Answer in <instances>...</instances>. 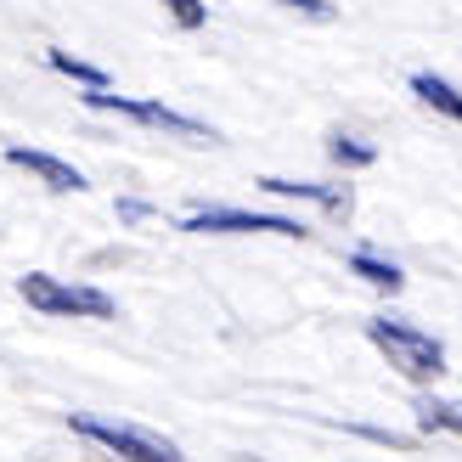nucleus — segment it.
<instances>
[{
  "mask_svg": "<svg viewBox=\"0 0 462 462\" xmlns=\"http://www.w3.org/2000/svg\"><path fill=\"white\" fill-rule=\"evenodd\" d=\"M350 265H356V276H366L373 288H389V293L401 288V271H395V265H383V260H373V254H356Z\"/></svg>",
  "mask_w": 462,
  "mask_h": 462,
  "instance_id": "1a4fd4ad",
  "label": "nucleus"
},
{
  "mask_svg": "<svg viewBox=\"0 0 462 462\" xmlns=\"http://www.w3.org/2000/svg\"><path fill=\"white\" fill-rule=\"evenodd\" d=\"M333 158H350V164H373V147H361V142H333Z\"/></svg>",
  "mask_w": 462,
  "mask_h": 462,
  "instance_id": "ddd939ff",
  "label": "nucleus"
},
{
  "mask_svg": "<svg viewBox=\"0 0 462 462\" xmlns=\"http://www.w3.org/2000/svg\"><path fill=\"white\" fill-rule=\"evenodd\" d=\"M17 170H29V175H40L51 192H85V175L74 170V164H62V158H51V152H34V147H12L6 152Z\"/></svg>",
  "mask_w": 462,
  "mask_h": 462,
  "instance_id": "423d86ee",
  "label": "nucleus"
},
{
  "mask_svg": "<svg viewBox=\"0 0 462 462\" xmlns=\"http://www.w3.org/2000/svg\"><path fill=\"white\" fill-rule=\"evenodd\" d=\"M51 68H57V74H68V79H79V85H90V90H107V74H102V68H90V62H79V57H68V51H51Z\"/></svg>",
  "mask_w": 462,
  "mask_h": 462,
  "instance_id": "6e6552de",
  "label": "nucleus"
},
{
  "mask_svg": "<svg viewBox=\"0 0 462 462\" xmlns=\"http://www.w3.org/2000/svg\"><path fill=\"white\" fill-rule=\"evenodd\" d=\"M187 231H271V237H305V226L288 215H248V209H209L192 215Z\"/></svg>",
  "mask_w": 462,
  "mask_h": 462,
  "instance_id": "39448f33",
  "label": "nucleus"
},
{
  "mask_svg": "<svg viewBox=\"0 0 462 462\" xmlns=\"http://www.w3.org/2000/svg\"><path fill=\"white\" fill-rule=\"evenodd\" d=\"M74 429H79V434H90V440H97V446L119 451V457H130V462H180V451H175L170 440H158V434H147V429H125V423H97V418H74Z\"/></svg>",
  "mask_w": 462,
  "mask_h": 462,
  "instance_id": "7ed1b4c3",
  "label": "nucleus"
},
{
  "mask_svg": "<svg viewBox=\"0 0 462 462\" xmlns=\"http://www.w3.org/2000/svg\"><path fill=\"white\" fill-rule=\"evenodd\" d=\"M411 90H418L434 113H446V119L462 125V90H457V85H446L440 74H411Z\"/></svg>",
  "mask_w": 462,
  "mask_h": 462,
  "instance_id": "0eeeda50",
  "label": "nucleus"
},
{
  "mask_svg": "<svg viewBox=\"0 0 462 462\" xmlns=\"http://www.w3.org/2000/svg\"><path fill=\"white\" fill-rule=\"evenodd\" d=\"M366 338H373L378 350L389 356V366H395V373L418 378V383L446 373V350H440L429 333H418L411 321H389V316H378V321H366Z\"/></svg>",
  "mask_w": 462,
  "mask_h": 462,
  "instance_id": "f257e3e1",
  "label": "nucleus"
},
{
  "mask_svg": "<svg viewBox=\"0 0 462 462\" xmlns=\"http://www.w3.org/2000/svg\"><path fill=\"white\" fill-rule=\"evenodd\" d=\"M164 6L175 12L180 29H203V6H198V0H164Z\"/></svg>",
  "mask_w": 462,
  "mask_h": 462,
  "instance_id": "f8f14e48",
  "label": "nucleus"
},
{
  "mask_svg": "<svg viewBox=\"0 0 462 462\" xmlns=\"http://www.w3.org/2000/svg\"><path fill=\"white\" fill-rule=\"evenodd\" d=\"M17 293L29 299L34 310H45V316H113V299L107 293H97V288H68V282H57V276H23L17 282Z\"/></svg>",
  "mask_w": 462,
  "mask_h": 462,
  "instance_id": "f03ea898",
  "label": "nucleus"
},
{
  "mask_svg": "<svg viewBox=\"0 0 462 462\" xmlns=\"http://www.w3.org/2000/svg\"><path fill=\"white\" fill-rule=\"evenodd\" d=\"M282 6H299L305 17H333V6H328V0H282Z\"/></svg>",
  "mask_w": 462,
  "mask_h": 462,
  "instance_id": "4468645a",
  "label": "nucleus"
},
{
  "mask_svg": "<svg viewBox=\"0 0 462 462\" xmlns=\"http://www.w3.org/2000/svg\"><path fill=\"white\" fill-rule=\"evenodd\" d=\"M85 102L107 107V113H125V119H135V125H158V130H175V135H203L198 119H187V113H175L164 102H135V97H113V90H90Z\"/></svg>",
  "mask_w": 462,
  "mask_h": 462,
  "instance_id": "20e7f679",
  "label": "nucleus"
},
{
  "mask_svg": "<svg viewBox=\"0 0 462 462\" xmlns=\"http://www.w3.org/2000/svg\"><path fill=\"white\" fill-rule=\"evenodd\" d=\"M265 192H276V198H310V203H338L328 187H310V180H260Z\"/></svg>",
  "mask_w": 462,
  "mask_h": 462,
  "instance_id": "9b49d317",
  "label": "nucleus"
},
{
  "mask_svg": "<svg viewBox=\"0 0 462 462\" xmlns=\"http://www.w3.org/2000/svg\"><path fill=\"white\" fill-rule=\"evenodd\" d=\"M418 423L423 429H457L462 434V406H451V401H423L418 406Z\"/></svg>",
  "mask_w": 462,
  "mask_h": 462,
  "instance_id": "9d476101",
  "label": "nucleus"
}]
</instances>
